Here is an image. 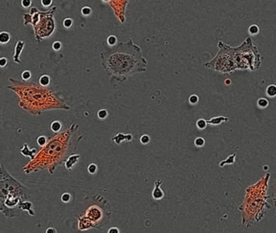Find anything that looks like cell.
<instances>
[{
    "label": "cell",
    "instance_id": "74e56055",
    "mask_svg": "<svg viewBox=\"0 0 276 233\" xmlns=\"http://www.w3.org/2000/svg\"><path fill=\"white\" fill-rule=\"evenodd\" d=\"M33 4V0H21V6L24 8H29Z\"/></svg>",
    "mask_w": 276,
    "mask_h": 233
},
{
    "label": "cell",
    "instance_id": "44dd1931",
    "mask_svg": "<svg viewBox=\"0 0 276 233\" xmlns=\"http://www.w3.org/2000/svg\"><path fill=\"white\" fill-rule=\"evenodd\" d=\"M11 40V35L7 32H2L0 33V43L2 45L7 44Z\"/></svg>",
    "mask_w": 276,
    "mask_h": 233
},
{
    "label": "cell",
    "instance_id": "ac0fdd59",
    "mask_svg": "<svg viewBox=\"0 0 276 233\" xmlns=\"http://www.w3.org/2000/svg\"><path fill=\"white\" fill-rule=\"evenodd\" d=\"M62 125L61 123V122L58 120H55L52 122L50 123V126H49V128L51 130V131H53V133L55 134H58L62 130Z\"/></svg>",
    "mask_w": 276,
    "mask_h": 233
},
{
    "label": "cell",
    "instance_id": "836d02e7",
    "mask_svg": "<svg viewBox=\"0 0 276 233\" xmlns=\"http://www.w3.org/2000/svg\"><path fill=\"white\" fill-rule=\"evenodd\" d=\"M92 12V10L90 7H84L81 9V13H82L83 16H90Z\"/></svg>",
    "mask_w": 276,
    "mask_h": 233
},
{
    "label": "cell",
    "instance_id": "7402d4cb",
    "mask_svg": "<svg viewBox=\"0 0 276 233\" xmlns=\"http://www.w3.org/2000/svg\"><path fill=\"white\" fill-rule=\"evenodd\" d=\"M257 105L259 109H266L269 105V100H267L266 98L261 97L257 101Z\"/></svg>",
    "mask_w": 276,
    "mask_h": 233
},
{
    "label": "cell",
    "instance_id": "7a4b0ae2",
    "mask_svg": "<svg viewBox=\"0 0 276 233\" xmlns=\"http://www.w3.org/2000/svg\"><path fill=\"white\" fill-rule=\"evenodd\" d=\"M100 58L107 75L120 82L147 69V61L142 56L141 48L132 39L101 52Z\"/></svg>",
    "mask_w": 276,
    "mask_h": 233
},
{
    "label": "cell",
    "instance_id": "3957f363",
    "mask_svg": "<svg viewBox=\"0 0 276 233\" xmlns=\"http://www.w3.org/2000/svg\"><path fill=\"white\" fill-rule=\"evenodd\" d=\"M219 52L203 66L222 74H229L236 70H258L262 64V56L256 44L247 37L239 46L234 47L220 41Z\"/></svg>",
    "mask_w": 276,
    "mask_h": 233
},
{
    "label": "cell",
    "instance_id": "30bf717a",
    "mask_svg": "<svg viewBox=\"0 0 276 233\" xmlns=\"http://www.w3.org/2000/svg\"><path fill=\"white\" fill-rule=\"evenodd\" d=\"M162 184L163 181L161 179L156 181L154 183L153 189L151 192V197L156 201H160V200H162L163 198H165V192L160 188V185Z\"/></svg>",
    "mask_w": 276,
    "mask_h": 233
},
{
    "label": "cell",
    "instance_id": "d6986e66",
    "mask_svg": "<svg viewBox=\"0 0 276 233\" xmlns=\"http://www.w3.org/2000/svg\"><path fill=\"white\" fill-rule=\"evenodd\" d=\"M51 82V78L48 75H43L39 78V83L43 87H49Z\"/></svg>",
    "mask_w": 276,
    "mask_h": 233
},
{
    "label": "cell",
    "instance_id": "5bb4252c",
    "mask_svg": "<svg viewBox=\"0 0 276 233\" xmlns=\"http://www.w3.org/2000/svg\"><path fill=\"white\" fill-rule=\"evenodd\" d=\"M20 152L21 155H23L25 157H29L30 160L34 159L35 155H37L38 151L36 148H29V145L27 143H24L22 147L20 149Z\"/></svg>",
    "mask_w": 276,
    "mask_h": 233
},
{
    "label": "cell",
    "instance_id": "60d3db41",
    "mask_svg": "<svg viewBox=\"0 0 276 233\" xmlns=\"http://www.w3.org/2000/svg\"><path fill=\"white\" fill-rule=\"evenodd\" d=\"M108 233H119V229L117 227H112L108 230Z\"/></svg>",
    "mask_w": 276,
    "mask_h": 233
},
{
    "label": "cell",
    "instance_id": "4316f807",
    "mask_svg": "<svg viewBox=\"0 0 276 233\" xmlns=\"http://www.w3.org/2000/svg\"><path fill=\"white\" fill-rule=\"evenodd\" d=\"M31 77H32V73L31 71H29V70H25V71H23L22 74H21V78H22L23 81H25V82L29 81V80L31 79Z\"/></svg>",
    "mask_w": 276,
    "mask_h": 233
},
{
    "label": "cell",
    "instance_id": "484cf974",
    "mask_svg": "<svg viewBox=\"0 0 276 233\" xmlns=\"http://www.w3.org/2000/svg\"><path fill=\"white\" fill-rule=\"evenodd\" d=\"M259 27L257 25H252L249 28V33L252 36H255L259 33Z\"/></svg>",
    "mask_w": 276,
    "mask_h": 233
},
{
    "label": "cell",
    "instance_id": "603a6c76",
    "mask_svg": "<svg viewBox=\"0 0 276 233\" xmlns=\"http://www.w3.org/2000/svg\"><path fill=\"white\" fill-rule=\"evenodd\" d=\"M207 120H205L203 118H200V119H198L197 122H196V126L198 128V130H205L207 128Z\"/></svg>",
    "mask_w": 276,
    "mask_h": 233
},
{
    "label": "cell",
    "instance_id": "d6a6232c",
    "mask_svg": "<svg viewBox=\"0 0 276 233\" xmlns=\"http://www.w3.org/2000/svg\"><path fill=\"white\" fill-rule=\"evenodd\" d=\"M71 199V195L70 193H63L61 196V200H62V202L64 203H67L69 202Z\"/></svg>",
    "mask_w": 276,
    "mask_h": 233
},
{
    "label": "cell",
    "instance_id": "e0dca14e",
    "mask_svg": "<svg viewBox=\"0 0 276 233\" xmlns=\"http://www.w3.org/2000/svg\"><path fill=\"white\" fill-rule=\"evenodd\" d=\"M236 153H233L232 155H228L225 160H222V161L220 163V168H223V167H224L225 165L233 164L234 162H235V159H236Z\"/></svg>",
    "mask_w": 276,
    "mask_h": 233
},
{
    "label": "cell",
    "instance_id": "6da1fadb",
    "mask_svg": "<svg viewBox=\"0 0 276 233\" xmlns=\"http://www.w3.org/2000/svg\"><path fill=\"white\" fill-rule=\"evenodd\" d=\"M80 126L73 122L66 130L56 134L48 139L46 145L42 147L34 159L23 167V171L29 175L43 169L49 174H53L56 168L67 160L76 151L83 134H79Z\"/></svg>",
    "mask_w": 276,
    "mask_h": 233
},
{
    "label": "cell",
    "instance_id": "5b68a950",
    "mask_svg": "<svg viewBox=\"0 0 276 233\" xmlns=\"http://www.w3.org/2000/svg\"><path fill=\"white\" fill-rule=\"evenodd\" d=\"M270 175V173H266L245 190L244 201L239 207V211L241 213V223L245 227H250L260 222L267 211L270 210L271 206L268 202L270 196L267 194Z\"/></svg>",
    "mask_w": 276,
    "mask_h": 233
},
{
    "label": "cell",
    "instance_id": "ba28073f",
    "mask_svg": "<svg viewBox=\"0 0 276 233\" xmlns=\"http://www.w3.org/2000/svg\"><path fill=\"white\" fill-rule=\"evenodd\" d=\"M56 11V6L45 11H39L36 7H32L29 12L23 15L24 25H32L37 43L49 38L55 32L56 23L54 15Z\"/></svg>",
    "mask_w": 276,
    "mask_h": 233
},
{
    "label": "cell",
    "instance_id": "9c48e42d",
    "mask_svg": "<svg viewBox=\"0 0 276 233\" xmlns=\"http://www.w3.org/2000/svg\"><path fill=\"white\" fill-rule=\"evenodd\" d=\"M129 0H109L108 2L121 23L126 21V10Z\"/></svg>",
    "mask_w": 276,
    "mask_h": 233
},
{
    "label": "cell",
    "instance_id": "1f68e13d",
    "mask_svg": "<svg viewBox=\"0 0 276 233\" xmlns=\"http://www.w3.org/2000/svg\"><path fill=\"white\" fill-rule=\"evenodd\" d=\"M73 23H74L73 20H72L71 18H66V19H64V20H63V23H62V24H63V26H64L66 29H70V28H71L72 25H73Z\"/></svg>",
    "mask_w": 276,
    "mask_h": 233
},
{
    "label": "cell",
    "instance_id": "8992f818",
    "mask_svg": "<svg viewBox=\"0 0 276 233\" xmlns=\"http://www.w3.org/2000/svg\"><path fill=\"white\" fill-rule=\"evenodd\" d=\"M77 209L78 213L75 212V215L78 219V227L80 231H87L91 228L102 231L111 219V205L100 194L86 197Z\"/></svg>",
    "mask_w": 276,
    "mask_h": 233
},
{
    "label": "cell",
    "instance_id": "7c38bea8",
    "mask_svg": "<svg viewBox=\"0 0 276 233\" xmlns=\"http://www.w3.org/2000/svg\"><path fill=\"white\" fill-rule=\"evenodd\" d=\"M25 46V42L23 41H17L16 45H15V49H14V54L12 56L13 61L16 64H20L21 61L20 59V54L22 53L23 49Z\"/></svg>",
    "mask_w": 276,
    "mask_h": 233
},
{
    "label": "cell",
    "instance_id": "4dcf8cb0",
    "mask_svg": "<svg viewBox=\"0 0 276 233\" xmlns=\"http://www.w3.org/2000/svg\"><path fill=\"white\" fill-rule=\"evenodd\" d=\"M108 111L106 109H100L99 111L97 112V118L100 120H104L108 117Z\"/></svg>",
    "mask_w": 276,
    "mask_h": 233
},
{
    "label": "cell",
    "instance_id": "ffe728a7",
    "mask_svg": "<svg viewBox=\"0 0 276 233\" xmlns=\"http://www.w3.org/2000/svg\"><path fill=\"white\" fill-rule=\"evenodd\" d=\"M266 94L268 97L274 98L276 96V85L275 84H270L266 87Z\"/></svg>",
    "mask_w": 276,
    "mask_h": 233
},
{
    "label": "cell",
    "instance_id": "277c9868",
    "mask_svg": "<svg viewBox=\"0 0 276 233\" xmlns=\"http://www.w3.org/2000/svg\"><path fill=\"white\" fill-rule=\"evenodd\" d=\"M11 89L19 96V105L33 116L41 115L43 112L52 109L69 110L71 107L57 91L50 87H43L40 83L19 81L9 78Z\"/></svg>",
    "mask_w": 276,
    "mask_h": 233
},
{
    "label": "cell",
    "instance_id": "2e32d148",
    "mask_svg": "<svg viewBox=\"0 0 276 233\" xmlns=\"http://www.w3.org/2000/svg\"><path fill=\"white\" fill-rule=\"evenodd\" d=\"M229 121V118L224 116H219V117H214L207 120V124L212 125V126H219L222 124L223 122H227Z\"/></svg>",
    "mask_w": 276,
    "mask_h": 233
},
{
    "label": "cell",
    "instance_id": "f35d334b",
    "mask_svg": "<svg viewBox=\"0 0 276 233\" xmlns=\"http://www.w3.org/2000/svg\"><path fill=\"white\" fill-rule=\"evenodd\" d=\"M7 64H8V60H7V58H5V57L1 58V59H0V67H7Z\"/></svg>",
    "mask_w": 276,
    "mask_h": 233
},
{
    "label": "cell",
    "instance_id": "7bdbcfd3",
    "mask_svg": "<svg viewBox=\"0 0 276 233\" xmlns=\"http://www.w3.org/2000/svg\"><path fill=\"white\" fill-rule=\"evenodd\" d=\"M231 83V80H225V84L226 85H229Z\"/></svg>",
    "mask_w": 276,
    "mask_h": 233
},
{
    "label": "cell",
    "instance_id": "52a82bcc",
    "mask_svg": "<svg viewBox=\"0 0 276 233\" xmlns=\"http://www.w3.org/2000/svg\"><path fill=\"white\" fill-rule=\"evenodd\" d=\"M0 168V212L7 218L20 216V204L31 197V189L12 177L2 164Z\"/></svg>",
    "mask_w": 276,
    "mask_h": 233
},
{
    "label": "cell",
    "instance_id": "8d00e7d4",
    "mask_svg": "<svg viewBox=\"0 0 276 233\" xmlns=\"http://www.w3.org/2000/svg\"><path fill=\"white\" fill-rule=\"evenodd\" d=\"M198 100H199L198 96L197 95H195V94L191 95L189 97V102L190 104H196L198 102Z\"/></svg>",
    "mask_w": 276,
    "mask_h": 233
},
{
    "label": "cell",
    "instance_id": "83f0119b",
    "mask_svg": "<svg viewBox=\"0 0 276 233\" xmlns=\"http://www.w3.org/2000/svg\"><path fill=\"white\" fill-rule=\"evenodd\" d=\"M47 142H48V140H47L46 137L44 135L39 136V137L37 138V144L41 147H44V146H45L47 143Z\"/></svg>",
    "mask_w": 276,
    "mask_h": 233
},
{
    "label": "cell",
    "instance_id": "ab89813d",
    "mask_svg": "<svg viewBox=\"0 0 276 233\" xmlns=\"http://www.w3.org/2000/svg\"><path fill=\"white\" fill-rule=\"evenodd\" d=\"M43 7H50L53 3V0H41Z\"/></svg>",
    "mask_w": 276,
    "mask_h": 233
},
{
    "label": "cell",
    "instance_id": "d4e9b609",
    "mask_svg": "<svg viewBox=\"0 0 276 233\" xmlns=\"http://www.w3.org/2000/svg\"><path fill=\"white\" fill-rule=\"evenodd\" d=\"M270 197L274 202V207L276 209V182L270 186Z\"/></svg>",
    "mask_w": 276,
    "mask_h": 233
},
{
    "label": "cell",
    "instance_id": "f546056e",
    "mask_svg": "<svg viewBox=\"0 0 276 233\" xmlns=\"http://www.w3.org/2000/svg\"><path fill=\"white\" fill-rule=\"evenodd\" d=\"M98 170V167L96 164H90L87 167V172H88L91 175H94V174H96V172Z\"/></svg>",
    "mask_w": 276,
    "mask_h": 233
},
{
    "label": "cell",
    "instance_id": "ee69618b",
    "mask_svg": "<svg viewBox=\"0 0 276 233\" xmlns=\"http://www.w3.org/2000/svg\"><path fill=\"white\" fill-rule=\"evenodd\" d=\"M102 1L104 2H109V0H102Z\"/></svg>",
    "mask_w": 276,
    "mask_h": 233
},
{
    "label": "cell",
    "instance_id": "f1b7e54d",
    "mask_svg": "<svg viewBox=\"0 0 276 233\" xmlns=\"http://www.w3.org/2000/svg\"><path fill=\"white\" fill-rule=\"evenodd\" d=\"M194 145H195L197 147H203V146L206 143V141L202 137H198L194 139Z\"/></svg>",
    "mask_w": 276,
    "mask_h": 233
},
{
    "label": "cell",
    "instance_id": "8fae6325",
    "mask_svg": "<svg viewBox=\"0 0 276 233\" xmlns=\"http://www.w3.org/2000/svg\"><path fill=\"white\" fill-rule=\"evenodd\" d=\"M111 140L117 145L121 144L123 142H130L133 140V135L131 134H123V133H118L117 134L112 136Z\"/></svg>",
    "mask_w": 276,
    "mask_h": 233
},
{
    "label": "cell",
    "instance_id": "e575fe53",
    "mask_svg": "<svg viewBox=\"0 0 276 233\" xmlns=\"http://www.w3.org/2000/svg\"><path fill=\"white\" fill-rule=\"evenodd\" d=\"M150 140H151V138H150L149 135H147V134H143L140 137V142L143 145L149 143Z\"/></svg>",
    "mask_w": 276,
    "mask_h": 233
},
{
    "label": "cell",
    "instance_id": "4fadbf2b",
    "mask_svg": "<svg viewBox=\"0 0 276 233\" xmlns=\"http://www.w3.org/2000/svg\"><path fill=\"white\" fill-rule=\"evenodd\" d=\"M80 159V155L79 154H72L67 158V160L65 161V169L67 171H71L74 167L78 164Z\"/></svg>",
    "mask_w": 276,
    "mask_h": 233
},
{
    "label": "cell",
    "instance_id": "9a60e30c",
    "mask_svg": "<svg viewBox=\"0 0 276 233\" xmlns=\"http://www.w3.org/2000/svg\"><path fill=\"white\" fill-rule=\"evenodd\" d=\"M20 207L22 211H27L29 216H35V212L33 211V203L31 202H29L28 200L21 202Z\"/></svg>",
    "mask_w": 276,
    "mask_h": 233
},
{
    "label": "cell",
    "instance_id": "d590c367",
    "mask_svg": "<svg viewBox=\"0 0 276 233\" xmlns=\"http://www.w3.org/2000/svg\"><path fill=\"white\" fill-rule=\"evenodd\" d=\"M62 43H61L60 41H54V42L53 43V45H52V48H53V49L54 51H59V50L62 49Z\"/></svg>",
    "mask_w": 276,
    "mask_h": 233
},
{
    "label": "cell",
    "instance_id": "b9f144b4",
    "mask_svg": "<svg viewBox=\"0 0 276 233\" xmlns=\"http://www.w3.org/2000/svg\"><path fill=\"white\" fill-rule=\"evenodd\" d=\"M45 232L46 233H56L57 232V231H56V229H54L53 227H49V228L45 230Z\"/></svg>",
    "mask_w": 276,
    "mask_h": 233
},
{
    "label": "cell",
    "instance_id": "cb8c5ba5",
    "mask_svg": "<svg viewBox=\"0 0 276 233\" xmlns=\"http://www.w3.org/2000/svg\"><path fill=\"white\" fill-rule=\"evenodd\" d=\"M107 43L109 46H115L116 45H118V38L114 35H110L107 37Z\"/></svg>",
    "mask_w": 276,
    "mask_h": 233
}]
</instances>
